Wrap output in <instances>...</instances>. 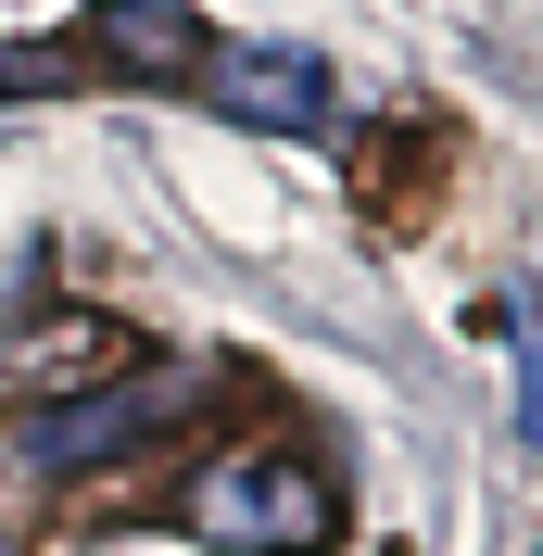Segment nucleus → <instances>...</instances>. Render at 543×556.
Masks as SVG:
<instances>
[{"label":"nucleus","mask_w":543,"mask_h":556,"mask_svg":"<svg viewBox=\"0 0 543 556\" xmlns=\"http://www.w3.org/2000/svg\"><path fill=\"white\" fill-rule=\"evenodd\" d=\"M177 531L190 544H228V556H316L341 531V481L316 455L266 443V455H215L177 481Z\"/></svg>","instance_id":"1"},{"label":"nucleus","mask_w":543,"mask_h":556,"mask_svg":"<svg viewBox=\"0 0 543 556\" xmlns=\"http://www.w3.org/2000/svg\"><path fill=\"white\" fill-rule=\"evenodd\" d=\"M38 76H51L38 51H0V89H38Z\"/></svg>","instance_id":"5"},{"label":"nucleus","mask_w":543,"mask_h":556,"mask_svg":"<svg viewBox=\"0 0 543 556\" xmlns=\"http://www.w3.org/2000/svg\"><path fill=\"white\" fill-rule=\"evenodd\" d=\"M0 556H26V544H13V531H0Z\"/></svg>","instance_id":"6"},{"label":"nucleus","mask_w":543,"mask_h":556,"mask_svg":"<svg viewBox=\"0 0 543 556\" xmlns=\"http://www.w3.org/2000/svg\"><path fill=\"white\" fill-rule=\"evenodd\" d=\"M203 367H152V380H102L89 405H64V417H38L26 430V468H102V455H127V443H152V430H177V417H203Z\"/></svg>","instance_id":"2"},{"label":"nucleus","mask_w":543,"mask_h":556,"mask_svg":"<svg viewBox=\"0 0 543 556\" xmlns=\"http://www.w3.org/2000/svg\"><path fill=\"white\" fill-rule=\"evenodd\" d=\"M89 51L102 64H139V76H203L215 64V38H203L190 0H102L89 13Z\"/></svg>","instance_id":"4"},{"label":"nucleus","mask_w":543,"mask_h":556,"mask_svg":"<svg viewBox=\"0 0 543 556\" xmlns=\"http://www.w3.org/2000/svg\"><path fill=\"white\" fill-rule=\"evenodd\" d=\"M203 89L240 114V127H278V139H329L341 127V76L316 51H215Z\"/></svg>","instance_id":"3"}]
</instances>
